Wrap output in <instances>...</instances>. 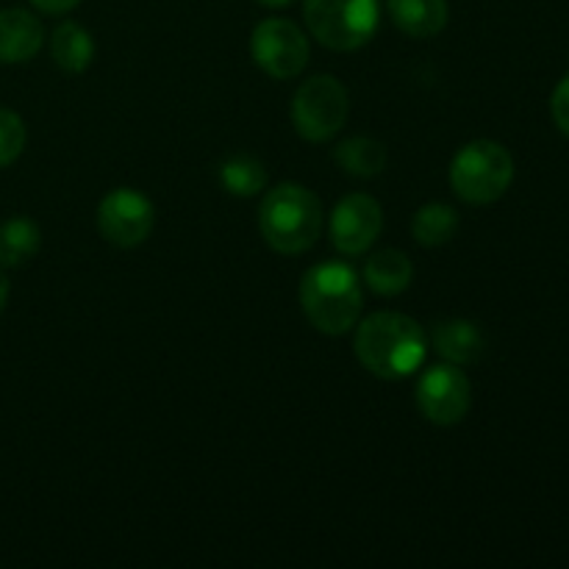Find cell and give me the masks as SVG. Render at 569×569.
Listing matches in <instances>:
<instances>
[{
  "label": "cell",
  "mask_w": 569,
  "mask_h": 569,
  "mask_svg": "<svg viewBox=\"0 0 569 569\" xmlns=\"http://www.w3.org/2000/svg\"><path fill=\"white\" fill-rule=\"evenodd\" d=\"M156 209L137 189H111L98 206V231L114 248H137L150 237Z\"/></svg>",
  "instance_id": "9c48e42d"
},
{
  "label": "cell",
  "mask_w": 569,
  "mask_h": 569,
  "mask_svg": "<svg viewBox=\"0 0 569 569\" xmlns=\"http://www.w3.org/2000/svg\"><path fill=\"white\" fill-rule=\"evenodd\" d=\"M322 203L300 183H281L264 194L259 209V228L276 253L298 256L315 248L322 233Z\"/></svg>",
  "instance_id": "3957f363"
},
{
  "label": "cell",
  "mask_w": 569,
  "mask_h": 569,
  "mask_svg": "<svg viewBox=\"0 0 569 569\" xmlns=\"http://www.w3.org/2000/svg\"><path fill=\"white\" fill-rule=\"evenodd\" d=\"M353 348L372 376L400 381L422 367L428 356V337L420 322L400 311H376L356 322Z\"/></svg>",
  "instance_id": "6da1fadb"
},
{
  "label": "cell",
  "mask_w": 569,
  "mask_h": 569,
  "mask_svg": "<svg viewBox=\"0 0 569 569\" xmlns=\"http://www.w3.org/2000/svg\"><path fill=\"white\" fill-rule=\"evenodd\" d=\"M431 345L450 365H476L487 353V333L472 320H442L433 326Z\"/></svg>",
  "instance_id": "7c38bea8"
},
{
  "label": "cell",
  "mask_w": 569,
  "mask_h": 569,
  "mask_svg": "<svg viewBox=\"0 0 569 569\" xmlns=\"http://www.w3.org/2000/svg\"><path fill=\"white\" fill-rule=\"evenodd\" d=\"M26 122L20 114L9 109H0V170L9 167L11 161L20 159L22 148H26Z\"/></svg>",
  "instance_id": "ffe728a7"
},
{
  "label": "cell",
  "mask_w": 569,
  "mask_h": 569,
  "mask_svg": "<svg viewBox=\"0 0 569 569\" xmlns=\"http://www.w3.org/2000/svg\"><path fill=\"white\" fill-rule=\"evenodd\" d=\"M250 53H253L256 67H261L267 76L287 81V78L300 76L309 64V39L292 20L270 17L256 26Z\"/></svg>",
  "instance_id": "52a82bcc"
},
{
  "label": "cell",
  "mask_w": 569,
  "mask_h": 569,
  "mask_svg": "<svg viewBox=\"0 0 569 569\" xmlns=\"http://www.w3.org/2000/svg\"><path fill=\"white\" fill-rule=\"evenodd\" d=\"M44 28L26 9H0V64H22L42 48Z\"/></svg>",
  "instance_id": "8fae6325"
},
{
  "label": "cell",
  "mask_w": 569,
  "mask_h": 569,
  "mask_svg": "<svg viewBox=\"0 0 569 569\" xmlns=\"http://www.w3.org/2000/svg\"><path fill=\"white\" fill-rule=\"evenodd\" d=\"M350 114L348 89L333 76H315L295 92L292 122L306 142H328Z\"/></svg>",
  "instance_id": "8992f818"
},
{
  "label": "cell",
  "mask_w": 569,
  "mask_h": 569,
  "mask_svg": "<svg viewBox=\"0 0 569 569\" xmlns=\"http://www.w3.org/2000/svg\"><path fill=\"white\" fill-rule=\"evenodd\" d=\"M306 26L311 37L326 48L348 53L359 50L376 37L381 22L378 0H306Z\"/></svg>",
  "instance_id": "5b68a950"
},
{
  "label": "cell",
  "mask_w": 569,
  "mask_h": 569,
  "mask_svg": "<svg viewBox=\"0 0 569 569\" xmlns=\"http://www.w3.org/2000/svg\"><path fill=\"white\" fill-rule=\"evenodd\" d=\"M383 231V209L372 194H348L331 214V242L342 256H361Z\"/></svg>",
  "instance_id": "30bf717a"
},
{
  "label": "cell",
  "mask_w": 569,
  "mask_h": 569,
  "mask_svg": "<svg viewBox=\"0 0 569 569\" xmlns=\"http://www.w3.org/2000/svg\"><path fill=\"white\" fill-rule=\"evenodd\" d=\"M415 264L403 250H378L365 264V283L376 295H400L409 289Z\"/></svg>",
  "instance_id": "5bb4252c"
},
{
  "label": "cell",
  "mask_w": 569,
  "mask_h": 569,
  "mask_svg": "<svg viewBox=\"0 0 569 569\" xmlns=\"http://www.w3.org/2000/svg\"><path fill=\"white\" fill-rule=\"evenodd\" d=\"M550 111H553V120L559 126V131L569 137V76L565 81H559V87L553 89V98H550Z\"/></svg>",
  "instance_id": "44dd1931"
},
{
  "label": "cell",
  "mask_w": 569,
  "mask_h": 569,
  "mask_svg": "<svg viewBox=\"0 0 569 569\" xmlns=\"http://www.w3.org/2000/svg\"><path fill=\"white\" fill-rule=\"evenodd\" d=\"M300 306L311 326L328 337H342L359 322L365 309L359 272L345 261L315 264L300 281Z\"/></svg>",
  "instance_id": "7a4b0ae2"
},
{
  "label": "cell",
  "mask_w": 569,
  "mask_h": 569,
  "mask_svg": "<svg viewBox=\"0 0 569 569\" xmlns=\"http://www.w3.org/2000/svg\"><path fill=\"white\" fill-rule=\"evenodd\" d=\"M6 303H9V281H6L3 270H0V311L6 309Z\"/></svg>",
  "instance_id": "603a6c76"
},
{
  "label": "cell",
  "mask_w": 569,
  "mask_h": 569,
  "mask_svg": "<svg viewBox=\"0 0 569 569\" xmlns=\"http://www.w3.org/2000/svg\"><path fill=\"white\" fill-rule=\"evenodd\" d=\"M220 181L237 198H253L267 187V170L253 156H231L220 164Z\"/></svg>",
  "instance_id": "d6986e66"
},
{
  "label": "cell",
  "mask_w": 569,
  "mask_h": 569,
  "mask_svg": "<svg viewBox=\"0 0 569 569\" xmlns=\"http://www.w3.org/2000/svg\"><path fill=\"white\" fill-rule=\"evenodd\" d=\"M50 53L64 72H83L94 59L92 33L78 22H61L50 39Z\"/></svg>",
  "instance_id": "9a60e30c"
},
{
  "label": "cell",
  "mask_w": 569,
  "mask_h": 569,
  "mask_svg": "<svg viewBox=\"0 0 569 569\" xmlns=\"http://www.w3.org/2000/svg\"><path fill=\"white\" fill-rule=\"evenodd\" d=\"M417 406L433 426H456L472 406L470 378L459 365H433L417 381Z\"/></svg>",
  "instance_id": "ba28073f"
},
{
  "label": "cell",
  "mask_w": 569,
  "mask_h": 569,
  "mask_svg": "<svg viewBox=\"0 0 569 569\" xmlns=\"http://www.w3.org/2000/svg\"><path fill=\"white\" fill-rule=\"evenodd\" d=\"M256 3L267 6V9H281V6H289L292 0H256Z\"/></svg>",
  "instance_id": "cb8c5ba5"
},
{
  "label": "cell",
  "mask_w": 569,
  "mask_h": 569,
  "mask_svg": "<svg viewBox=\"0 0 569 569\" xmlns=\"http://www.w3.org/2000/svg\"><path fill=\"white\" fill-rule=\"evenodd\" d=\"M515 181V159L492 139L465 144L450 161V187L465 203L487 206L503 198Z\"/></svg>",
  "instance_id": "277c9868"
},
{
  "label": "cell",
  "mask_w": 569,
  "mask_h": 569,
  "mask_svg": "<svg viewBox=\"0 0 569 569\" xmlns=\"http://www.w3.org/2000/svg\"><path fill=\"white\" fill-rule=\"evenodd\" d=\"M42 233L26 217H14L0 226V267H22L37 256Z\"/></svg>",
  "instance_id": "e0dca14e"
},
{
  "label": "cell",
  "mask_w": 569,
  "mask_h": 569,
  "mask_svg": "<svg viewBox=\"0 0 569 569\" xmlns=\"http://www.w3.org/2000/svg\"><path fill=\"white\" fill-rule=\"evenodd\" d=\"M339 170H345L353 178H372L381 176L387 167V148L378 139L370 137H350L333 153Z\"/></svg>",
  "instance_id": "2e32d148"
},
{
  "label": "cell",
  "mask_w": 569,
  "mask_h": 569,
  "mask_svg": "<svg viewBox=\"0 0 569 569\" xmlns=\"http://www.w3.org/2000/svg\"><path fill=\"white\" fill-rule=\"evenodd\" d=\"M33 6H37L39 11H44V14H64V11L76 9L81 0H31Z\"/></svg>",
  "instance_id": "7402d4cb"
},
{
  "label": "cell",
  "mask_w": 569,
  "mask_h": 569,
  "mask_svg": "<svg viewBox=\"0 0 569 569\" xmlns=\"http://www.w3.org/2000/svg\"><path fill=\"white\" fill-rule=\"evenodd\" d=\"M459 231V211L448 203H426L411 220V233L422 248H439Z\"/></svg>",
  "instance_id": "ac0fdd59"
},
{
  "label": "cell",
  "mask_w": 569,
  "mask_h": 569,
  "mask_svg": "<svg viewBox=\"0 0 569 569\" xmlns=\"http://www.w3.org/2000/svg\"><path fill=\"white\" fill-rule=\"evenodd\" d=\"M389 20L415 39L437 37L448 26V0H387Z\"/></svg>",
  "instance_id": "4fadbf2b"
}]
</instances>
